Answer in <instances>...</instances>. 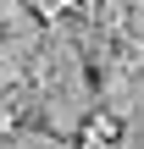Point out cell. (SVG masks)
<instances>
[{"label": "cell", "instance_id": "obj_1", "mask_svg": "<svg viewBox=\"0 0 144 149\" xmlns=\"http://www.w3.org/2000/svg\"><path fill=\"white\" fill-rule=\"evenodd\" d=\"M122 138V122L111 116V111H94L89 122H83V149H100V144H117Z\"/></svg>", "mask_w": 144, "mask_h": 149}, {"label": "cell", "instance_id": "obj_2", "mask_svg": "<svg viewBox=\"0 0 144 149\" xmlns=\"http://www.w3.org/2000/svg\"><path fill=\"white\" fill-rule=\"evenodd\" d=\"M28 6H33V11H39V6H44V0H28Z\"/></svg>", "mask_w": 144, "mask_h": 149}]
</instances>
